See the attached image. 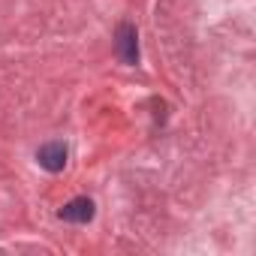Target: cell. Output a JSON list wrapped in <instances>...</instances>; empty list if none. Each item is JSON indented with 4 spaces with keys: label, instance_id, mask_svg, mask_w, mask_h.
I'll list each match as a JSON object with an SVG mask.
<instances>
[{
    "label": "cell",
    "instance_id": "obj_2",
    "mask_svg": "<svg viewBox=\"0 0 256 256\" xmlns=\"http://www.w3.org/2000/svg\"><path fill=\"white\" fill-rule=\"evenodd\" d=\"M36 160H40V166H42L46 172H60V169L66 166V145H64V142H48V145L40 148Z\"/></svg>",
    "mask_w": 256,
    "mask_h": 256
},
{
    "label": "cell",
    "instance_id": "obj_3",
    "mask_svg": "<svg viewBox=\"0 0 256 256\" xmlns=\"http://www.w3.org/2000/svg\"><path fill=\"white\" fill-rule=\"evenodd\" d=\"M60 220H66V223H90V220H94V202L84 199V196L66 202V205L60 208Z\"/></svg>",
    "mask_w": 256,
    "mask_h": 256
},
{
    "label": "cell",
    "instance_id": "obj_1",
    "mask_svg": "<svg viewBox=\"0 0 256 256\" xmlns=\"http://www.w3.org/2000/svg\"><path fill=\"white\" fill-rule=\"evenodd\" d=\"M114 48H118V58L124 64H139V34L130 22H124L118 28V36H114Z\"/></svg>",
    "mask_w": 256,
    "mask_h": 256
}]
</instances>
